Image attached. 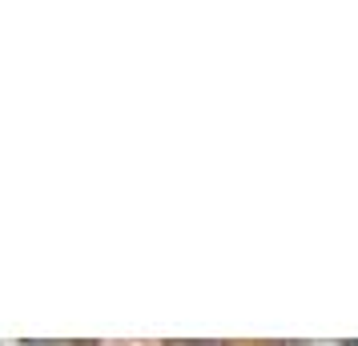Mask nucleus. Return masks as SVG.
<instances>
[{"instance_id":"f257e3e1","label":"nucleus","mask_w":358,"mask_h":346,"mask_svg":"<svg viewBox=\"0 0 358 346\" xmlns=\"http://www.w3.org/2000/svg\"><path fill=\"white\" fill-rule=\"evenodd\" d=\"M350 346H358V343H350Z\"/></svg>"}]
</instances>
